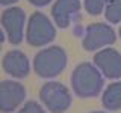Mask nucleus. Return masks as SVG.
Masks as SVG:
<instances>
[{
	"mask_svg": "<svg viewBox=\"0 0 121 113\" xmlns=\"http://www.w3.org/2000/svg\"><path fill=\"white\" fill-rule=\"evenodd\" d=\"M120 36H121V27H120Z\"/></svg>",
	"mask_w": 121,
	"mask_h": 113,
	"instance_id": "obj_18",
	"label": "nucleus"
},
{
	"mask_svg": "<svg viewBox=\"0 0 121 113\" xmlns=\"http://www.w3.org/2000/svg\"><path fill=\"white\" fill-rule=\"evenodd\" d=\"M115 32L104 23H94L86 27V33L83 38V48L88 51H94L104 45L115 42Z\"/></svg>",
	"mask_w": 121,
	"mask_h": 113,
	"instance_id": "obj_5",
	"label": "nucleus"
},
{
	"mask_svg": "<svg viewBox=\"0 0 121 113\" xmlns=\"http://www.w3.org/2000/svg\"><path fill=\"white\" fill-rule=\"evenodd\" d=\"M94 63L108 78L121 77V54L113 48H104L94 56Z\"/></svg>",
	"mask_w": 121,
	"mask_h": 113,
	"instance_id": "obj_8",
	"label": "nucleus"
},
{
	"mask_svg": "<svg viewBox=\"0 0 121 113\" xmlns=\"http://www.w3.org/2000/svg\"><path fill=\"white\" fill-rule=\"evenodd\" d=\"M18 113H45V112L38 103H35V101H27V103L18 110Z\"/></svg>",
	"mask_w": 121,
	"mask_h": 113,
	"instance_id": "obj_14",
	"label": "nucleus"
},
{
	"mask_svg": "<svg viewBox=\"0 0 121 113\" xmlns=\"http://www.w3.org/2000/svg\"><path fill=\"white\" fill-rule=\"evenodd\" d=\"M3 69L15 78H23L29 74V60L24 53L18 50L8 51L3 57Z\"/></svg>",
	"mask_w": 121,
	"mask_h": 113,
	"instance_id": "obj_10",
	"label": "nucleus"
},
{
	"mask_svg": "<svg viewBox=\"0 0 121 113\" xmlns=\"http://www.w3.org/2000/svg\"><path fill=\"white\" fill-rule=\"evenodd\" d=\"M106 2L108 0H85V9L91 15H100L106 8Z\"/></svg>",
	"mask_w": 121,
	"mask_h": 113,
	"instance_id": "obj_13",
	"label": "nucleus"
},
{
	"mask_svg": "<svg viewBox=\"0 0 121 113\" xmlns=\"http://www.w3.org/2000/svg\"><path fill=\"white\" fill-rule=\"evenodd\" d=\"M101 103L108 110H120L121 109V81L112 83L106 88Z\"/></svg>",
	"mask_w": 121,
	"mask_h": 113,
	"instance_id": "obj_11",
	"label": "nucleus"
},
{
	"mask_svg": "<svg viewBox=\"0 0 121 113\" xmlns=\"http://www.w3.org/2000/svg\"><path fill=\"white\" fill-rule=\"evenodd\" d=\"M92 113H104V112H92Z\"/></svg>",
	"mask_w": 121,
	"mask_h": 113,
	"instance_id": "obj_17",
	"label": "nucleus"
},
{
	"mask_svg": "<svg viewBox=\"0 0 121 113\" xmlns=\"http://www.w3.org/2000/svg\"><path fill=\"white\" fill-rule=\"evenodd\" d=\"M71 85L77 97L91 98L100 93L103 88V77L94 65L83 62L76 66V69L71 74Z\"/></svg>",
	"mask_w": 121,
	"mask_h": 113,
	"instance_id": "obj_1",
	"label": "nucleus"
},
{
	"mask_svg": "<svg viewBox=\"0 0 121 113\" xmlns=\"http://www.w3.org/2000/svg\"><path fill=\"white\" fill-rule=\"evenodd\" d=\"M15 2H18V0H0V3L2 5H12V3H15Z\"/></svg>",
	"mask_w": 121,
	"mask_h": 113,
	"instance_id": "obj_16",
	"label": "nucleus"
},
{
	"mask_svg": "<svg viewBox=\"0 0 121 113\" xmlns=\"http://www.w3.org/2000/svg\"><path fill=\"white\" fill-rule=\"evenodd\" d=\"M106 20L111 23L121 21V0H108L104 8Z\"/></svg>",
	"mask_w": 121,
	"mask_h": 113,
	"instance_id": "obj_12",
	"label": "nucleus"
},
{
	"mask_svg": "<svg viewBox=\"0 0 121 113\" xmlns=\"http://www.w3.org/2000/svg\"><path fill=\"white\" fill-rule=\"evenodd\" d=\"M39 98L52 113H64L71 104L70 90L58 81L45 83L39 90Z\"/></svg>",
	"mask_w": 121,
	"mask_h": 113,
	"instance_id": "obj_4",
	"label": "nucleus"
},
{
	"mask_svg": "<svg viewBox=\"0 0 121 113\" xmlns=\"http://www.w3.org/2000/svg\"><path fill=\"white\" fill-rule=\"evenodd\" d=\"M56 36V30L53 27L52 21L43 12H33L27 23V32L26 38L27 42L33 47H41L52 42Z\"/></svg>",
	"mask_w": 121,
	"mask_h": 113,
	"instance_id": "obj_3",
	"label": "nucleus"
},
{
	"mask_svg": "<svg viewBox=\"0 0 121 113\" xmlns=\"http://www.w3.org/2000/svg\"><path fill=\"white\" fill-rule=\"evenodd\" d=\"M79 11H80L79 0H56L52 8V15L60 29H67L79 14Z\"/></svg>",
	"mask_w": 121,
	"mask_h": 113,
	"instance_id": "obj_9",
	"label": "nucleus"
},
{
	"mask_svg": "<svg viewBox=\"0 0 121 113\" xmlns=\"http://www.w3.org/2000/svg\"><path fill=\"white\" fill-rule=\"evenodd\" d=\"M65 66H67V53L64 48L58 47V45H53V47H48L39 51L33 60L35 73L44 78L56 77L65 69Z\"/></svg>",
	"mask_w": 121,
	"mask_h": 113,
	"instance_id": "obj_2",
	"label": "nucleus"
},
{
	"mask_svg": "<svg viewBox=\"0 0 121 113\" xmlns=\"http://www.w3.org/2000/svg\"><path fill=\"white\" fill-rule=\"evenodd\" d=\"M29 2L35 6H45V5H48L52 0H29Z\"/></svg>",
	"mask_w": 121,
	"mask_h": 113,
	"instance_id": "obj_15",
	"label": "nucleus"
},
{
	"mask_svg": "<svg viewBox=\"0 0 121 113\" xmlns=\"http://www.w3.org/2000/svg\"><path fill=\"white\" fill-rule=\"evenodd\" d=\"M26 98L24 86L17 81L5 80L0 83V109L2 112H12Z\"/></svg>",
	"mask_w": 121,
	"mask_h": 113,
	"instance_id": "obj_7",
	"label": "nucleus"
},
{
	"mask_svg": "<svg viewBox=\"0 0 121 113\" xmlns=\"http://www.w3.org/2000/svg\"><path fill=\"white\" fill-rule=\"evenodd\" d=\"M26 21V14L21 8H9L2 14V26L5 29L11 44L18 45L23 41V26Z\"/></svg>",
	"mask_w": 121,
	"mask_h": 113,
	"instance_id": "obj_6",
	"label": "nucleus"
}]
</instances>
